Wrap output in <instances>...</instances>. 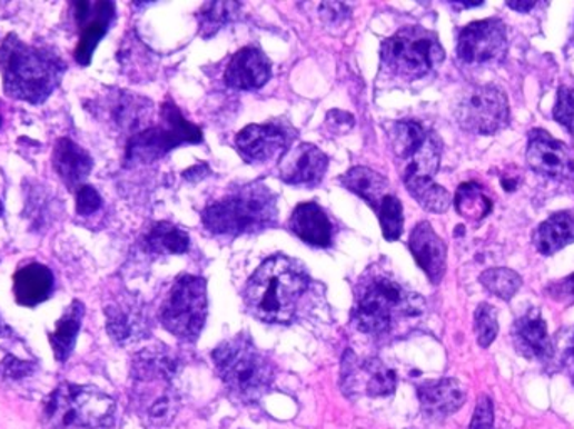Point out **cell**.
<instances>
[{"label": "cell", "instance_id": "17", "mask_svg": "<svg viewBox=\"0 0 574 429\" xmlns=\"http://www.w3.org/2000/svg\"><path fill=\"white\" fill-rule=\"evenodd\" d=\"M75 18L81 29L78 48L75 51L76 61L88 66L96 46L107 34L115 19V4L111 2H76Z\"/></svg>", "mask_w": 574, "mask_h": 429}, {"label": "cell", "instance_id": "44", "mask_svg": "<svg viewBox=\"0 0 574 429\" xmlns=\"http://www.w3.org/2000/svg\"><path fill=\"white\" fill-rule=\"evenodd\" d=\"M353 124H355V118L343 111H331L326 118V127L331 128L336 133H346L352 130Z\"/></svg>", "mask_w": 574, "mask_h": 429}, {"label": "cell", "instance_id": "10", "mask_svg": "<svg viewBox=\"0 0 574 429\" xmlns=\"http://www.w3.org/2000/svg\"><path fill=\"white\" fill-rule=\"evenodd\" d=\"M509 101L506 92L493 84L472 86L455 106V120L472 134H496L509 124Z\"/></svg>", "mask_w": 574, "mask_h": 429}, {"label": "cell", "instance_id": "11", "mask_svg": "<svg viewBox=\"0 0 574 429\" xmlns=\"http://www.w3.org/2000/svg\"><path fill=\"white\" fill-rule=\"evenodd\" d=\"M390 147L395 158L404 164V178H434L441 167V140L417 121L395 123L390 130Z\"/></svg>", "mask_w": 574, "mask_h": 429}, {"label": "cell", "instance_id": "46", "mask_svg": "<svg viewBox=\"0 0 574 429\" xmlns=\"http://www.w3.org/2000/svg\"><path fill=\"white\" fill-rule=\"evenodd\" d=\"M507 8L517 12H530L531 9L536 8V2H507Z\"/></svg>", "mask_w": 574, "mask_h": 429}, {"label": "cell", "instance_id": "2", "mask_svg": "<svg viewBox=\"0 0 574 429\" xmlns=\"http://www.w3.org/2000/svg\"><path fill=\"white\" fill-rule=\"evenodd\" d=\"M308 283L305 269L296 260L270 257L247 282V309L267 325H287L295 317Z\"/></svg>", "mask_w": 574, "mask_h": 429}, {"label": "cell", "instance_id": "14", "mask_svg": "<svg viewBox=\"0 0 574 429\" xmlns=\"http://www.w3.org/2000/svg\"><path fill=\"white\" fill-rule=\"evenodd\" d=\"M527 164L531 170L553 180H574V158L567 148L547 131H530L526 151Z\"/></svg>", "mask_w": 574, "mask_h": 429}, {"label": "cell", "instance_id": "20", "mask_svg": "<svg viewBox=\"0 0 574 429\" xmlns=\"http://www.w3.org/2000/svg\"><path fill=\"white\" fill-rule=\"evenodd\" d=\"M270 62L263 51L244 48L230 59L226 71V82L230 88L254 91L260 89L270 79Z\"/></svg>", "mask_w": 574, "mask_h": 429}, {"label": "cell", "instance_id": "22", "mask_svg": "<svg viewBox=\"0 0 574 429\" xmlns=\"http://www.w3.org/2000/svg\"><path fill=\"white\" fill-rule=\"evenodd\" d=\"M465 399H467V392L457 379L427 381L418 388L422 411L434 419H444L454 415L464 406Z\"/></svg>", "mask_w": 574, "mask_h": 429}, {"label": "cell", "instance_id": "29", "mask_svg": "<svg viewBox=\"0 0 574 429\" xmlns=\"http://www.w3.org/2000/svg\"><path fill=\"white\" fill-rule=\"evenodd\" d=\"M82 317H85V306L79 300H72L71 306L59 319L56 331L51 335L52 351L59 362H65L71 356L81 329Z\"/></svg>", "mask_w": 574, "mask_h": 429}, {"label": "cell", "instance_id": "49", "mask_svg": "<svg viewBox=\"0 0 574 429\" xmlns=\"http://www.w3.org/2000/svg\"><path fill=\"white\" fill-rule=\"evenodd\" d=\"M0 213H2V204H0Z\"/></svg>", "mask_w": 574, "mask_h": 429}, {"label": "cell", "instance_id": "35", "mask_svg": "<svg viewBox=\"0 0 574 429\" xmlns=\"http://www.w3.org/2000/svg\"><path fill=\"white\" fill-rule=\"evenodd\" d=\"M481 283L489 290L494 296L503 300H511L516 296L517 290L523 286V279L519 273L514 270L499 267V269H489L481 276Z\"/></svg>", "mask_w": 574, "mask_h": 429}, {"label": "cell", "instance_id": "21", "mask_svg": "<svg viewBox=\"0 0 574 429\" xmlns=\"http://www.w3.org/2000/svg\"><path fill=\"white\" fill-rule=\"evenodd\" d=\"M514 346L517 352L533 361H547L553 356V342L540 310L531 309L514 325Z\"/></svg>", "mask_w": 574, "mask_h": 429}, {"label": "cell", "instance_id": "18", "mask_svg": "<svg viewBox=\"0 0 574 429\" xmlns=\"http://www.w3.org/2000/svg\"><path fill=\"white\" fill-rule=\"evenodd\" d=\"M329 160L318 147L301 143L289 148L279 160V177L287 184H316L328 170Z\"/></svg>", "mask_w": 574, "mask_h": 429}, {"label": "cell", "instance_id": "36", "mask_svg": "<svg viewBox=\"0 0 574 429\" xmlns=\"http://www.w3.org/2000/svg\"><path fill=\"white\" fill-rule=\"evenodd\" d=\"M379 223H382L383 237L388 242L400 239L404 232V208L402 201L395 194H388L378 207Z\"/></svg>", "mask_w": 574, "mask_h": 429}, {"label": "cell", "instance_id": "5", "mask_svg": "<svg viewBox=\"0 0 574 429\" xmlns=\"http://www.w3.org/2000/svg\"><path fill=\"white\" fill-rule=\"evenodd\" d=\"M219 378L239 401H259L274 381V366L246 336L227 339L212 355Z\"/></svg>", "mask_w": 574, "mask_h": 429}, {"label": "cell", "instance_id": "28", "mask_svg": "<svg viewBox=\"0 0 574 429\" xmlns=\"http://www.w3.org/2000/svg\"><path fill=\"white\" fill-rule=\"evenodd\" d=\"M339 181H342L346 190L362 197L363 200H365L369 207L375 208V210H378L385 197L390 194V191H388L390 190V183H388L387 178L376 173L372 168H352L348 173L339 178Z\"/></svg>", "mask_w": 574, "mask_h": 429}, {"label": "cell", "instance_id": "12", "mask_svg": "<svg viewBox=\"0 0 574 429\" xmlns=\"http://www.w3.org/2000/svg\"><path fill=\"white\" fill-rule=\"evenodd\" d=\"M131 402L138 418L147 428H167L180 408L175 376L135 375Z\"/></svg>", "mask_w": 574, "mask_h": 429}, {"label": "cell", "instance_id": "3", "mask_svg": "<svg viewBox=\"0 0 574 429\" xmlns=\"http://www.w3.org/2000/svg\"><path fill=\"white\" fill-rule=\"evenodd\" d=\"M66 68L55 52L26 44L16 36H9L0 46V69L11 98L41 104L58 88Z\"/></svg>", "mask_w": 574, "mask_h": 429}, {"label": "cell", "instance_id": "43", "mask_svg": "<svg viewBox=\"0 0 574 429\" xmlns=\"http://www.w3.org/2000/svg\"><path fill=\"white\" fill-rule=\"evenodd\" d=\"M34 366L31 362L19 361L16 358H8L0 365V375L8 379H22L34 371Z\"/></svg>", "mask_w": 574, "mask_h": 429}, {"label": "cell", "instance_id": "24", "mask_svg": "<svg viewBox=\"0 0 574 429\" xmlns=\"http://www.w3.org/2000/svg\"><path fill=\"white\" fill-rule=\"evenodd\" d=\"M151 104L148 99L131 92L120 91L107 101L108 117L121 131H145V124L151 118Z\"/></svg>", "mask_w": 574, "mask_h": 429}, {"label": "cell", "instance_id": "30", "mask_svg": "<svg viewBox=\"0 0 574 429\" xmlns=\"http://www.w3.org/2000/svg\"><path fill=\"white\" fill-rule=\"evenodd\" d=\"M353 371L363 376V389L369 396H390L397 388V375L394 369L383 365L379 359H368L362 365L349 366Z\"/></svg>", "mask_w": 574, "mask_h": 429}, {"label": "cell", "instance_id": "9", "mask_svg": "<svg viewBox=\"0 0 574 429\" xmlns=\"http://www.w3.org/2000/svg\"><path fill=\"white\" fill-rule=\"evenodd\" d=\"M161 123L131 137L127 160L131 163H151L184 143H200L202 131L188 123L171 101L161 106Z\"/></svg>", "mask_w": 574, "mask_h": 429}, {"label": "cell", "instance_id": "4", "mask_svg": "<svg viewBox=\"0 0 574 429\" xmlns=\"http://www.w3.org/2000/svg\"><path fill=\"white\" fill-rule=\"evenodd\" d=\"M202 222L216 236L237 237L277 223V201L263 183L244 184L204 210Z\"/></svg>", "mask_w": 574, "mask_h": 429}, {"label": "cell", "instance_id": "6", "mask_svg": "<svg viewBox=\"0 0 574 429\" xmlns=\"http://www.w3.org/2000/svg\"><path fill=\"white\" fill-rule=\"evenodd\" d=\"M113 398L91 386L61 385L49 395L42 409V422L49 429H101L115 422Z\"/></svg>", "mask_w": 574, "mask_h": 429}, {"label": "cell", "instance_id": "23", "mask_svg": "<svg viewBox=\"0 0 574 429\" xmlns=\"http://www.w3.org/2000/svg\"><path fill=\"white\" fill-rule=\"evenodd\" d=\"M291 230L313 247H329L333 240V223L318 203H301L293 211Z\"/></svg>", "mask_w": 574, "mask_h": 429}, {"label": "cell", "instance_id": "32", "mask_svg": "<svg viewBox=\"0 0 574 429\" xmlns=\"http://www.w3.org/2000/svg\"><path fill=\"white\" fill-rule=\"evenodd\" d=\"M455 208L465 219L478 222V220L486 219L487 214L493 211V200L484 191V187L468 181L458 187L457 193H455Z\"/></svg>", "mask_w": 574, "mask_h": 429}, {"label": "cell", "instance_id": "19", "mask_svg": "<svg viewBox=\"0 0 574 429\" xmlns=\"http://www.w3.org/2000/svg\"><path fill=\"white\" fill-rule=\"evenodd\" d=\"M412 256L417 260L418 267L427 273L434 283L441 282L447 269V247L444 240L435 233L430 223L420 222L415 227L410 236Z\"/></svg>", "mask_w": 574, "mask_h": 429}, {"label": "cell", "instance_id": "16", "mask_svg": "<svg viewBox=\"0 0 574 429\" xmlns=\"http://www.w3.org/2000/svg\"><path fill=\"white\" fill-rule=\"evenodd\" d=\"M289 141L286 130L277 124H250L237 134L236 147L249 163H267L280 160L289 150Z\"/></svg>", "mask_w": 574, "mask_h": 429}, {"label": "cell", "instance_id": "27", "mask_svg": "<svg viewBox=\"0 0 574 429\" xmlns=\"http://www.w3.org/2000/svg\"><path fill=\"white\" fill-rule=\"evenodd\" d=\"M537 252L550 257L574 242V211H557L534 232Z\"/></svg>", "mask_w": 574, "mask_h": 429}, {"label": "cell", "instance_id": "40", "mask_svg": "<svg viewBox=\"0 0 574 429\" xmlns=\"http://www.w3.org/2000/svg\"><path fill=\"white\" fill-rule=\"evenodd\" d=\"M494 405L489 396H481L472 416L471 428L468 429H493Z\"/></svg>", "mask_w": 574, "mask_h": 429}, {"label": "cell", "instance_id": "38", "mask_svg": "<svg viewBox=\"0 0 574 429\" xmlns=\"http://www.w3.org/2000/svg\"><path fill=\"white\" fill-rule=\"evenodd\" d=\"M554 120L570 131L574 138V89L561 88L557 91L556 104L553 111Z\"/></svg>", "mask_w": 574, "mask_h": 429}, {"label": "cell", "instance_id": "48", "mask_svg": "<svg viewBox=\"0 0 574 429\" xmlns=\"http://www.w3.org/2000/svg\"><path fill=\"white\" fill-rule=\"evenodd\" d=\"M0 335H2V322H0Z\"/></svg>", "mask_w": 574, "mask_h": 429}, {"label": "cell", "instance_id": "8", "mask_svg": "<svg viewBox=\"0 0 574 429\" xmlns=\"http://www.w3.org/2000/svg\"><path fill=\"white\" fill-rule=\"evenodd\" d=\"M207 307L206 280L202 277L181 276L161 307L164 328L180 341H197L206 326Z\"/></svg>", "mask_w": 574, "mask_h": 429}, {"label": "cell", "instance_id": "25", "mask_svg": "<svg viewBox=\"0 0 574 429\" xmlns=\"http://www.w3.org/2000/svg\"><path fill=\"white\" fill-rule=\"evenodd\" d=\"M52 167L68 188H79L92 170L88 151L68 138H61L52 151Z\"/></svg>", "mask_w": 574, "mask_h": 429}, {"label": "cell", "instance_id": "47", "mask_svg": "<svg viewBox=\"0 0 574 429\" xmlns=\"http://www.w3.org/2000/svg\"><path fill=\"white\" fill-rule=\"evenodd\" d=\"M567 362H570L571 368H573V376H574V335L573 338H571L570 345H567Z\"/></svg>", "mask_w": 574, "mask_h": 429}, {"label": "cell", "instance_id": "37", "mask_svg": "<svg viewBox=\"0 0 574 429\" xmlns=\"http://www.w3.org/2000/svg\"><path fill=\"white\" fill-rule=\"evenodd\" d=\"M474 329L478 346L489 348L494 339L497 338V332H499L496 309L491 303H481L475 310Z\"/></svg>", "mask_w": 574, "mask_h": 429}, {"label": "cell", "instance_id": "13", "mask_svg": "<svg viewBox=\"0 0 574 429\" xmlns=\"http://www.w3.org/2000/svg\"><path fill=\"white\" fill-rule=\"evenodd\" d=\"M509 52L507 29L501 19H484L465 26L458 34L457 56L465 64H501Z\"/></svg>", "mask_w": 574, "mask_h": 429}, {"label": "cell", "instance_id": "41", "mask_svg": "<svg viewBox=\"0 0 574 429\" xmlns=\"http://www.w3.org/2000/svg\"><path fill=\"white\" fill-rule=\"evenodd\" d=\"M352 11L348 6L336 4V2H326V4L319 6V16H321L323 22L326 26H339L349 18Z\"/></svg>", "mask_w": 574, "mask_h": 429}, {"label": "cell", "instance_id": "26", "mask_svg": "<svg viewBox=\"0 0 574 429\" xmlns=\"http://www.w3.org/2000/svg\"><path fill=\"white\" fill-rule=\"evenodd\" d=\"M55 289L51 270L41 263H31L14 276V296L21 306L34 307L44 302Z\"/></svg>", "mask_w": 574, "mask_h": 429}, {"label": "cell", "instance_id": "34", "mask_svg": "<svg viewBox=\"0 0 574 429\" xmlns=\"http://www.w3.org/2000/svg\"><path fill=\"white\" fill-rule=\"evenodd\" d=\"M239 11L240 4L237 2H207L199 12L200 36L204 39L214 38L224 26L236 21Z\"/></svg>", "mask_w": 574, "mask_h": 429}, {"label": "cell", "instance_id": "31", "mask_svg": "<svg viewBox=\"0 0 574 429\" xmlns=\"http://www.w3.org/2000/svg\"><path fill=\"white\" fill-rule=\"evenodd\" d=\"M145 243L150 252L160 253V256H180L187 252L190 239L180 227L160 222L147 233Z\"/></svg>", "mask_w": 574, "mask_h": 429}, {"label": "cell", "instance_id": "7", "mask_svg": "<svg viewBox=\"0 0 574 429\" xmlns=\"http://www.w3.org/2000/svg\"><path fill=\"white\" fill-rule=\"evenodd\" d=\"M445 59V51L437 34L412 26L383 41L379 61L383 71L392 78L417 81L434 71Z\"/></svg>", "mask_w": 574, "mask_h": 429}, {"label": "cell", "instance_id": "45", "mask_svg": "<svg viewBox=\"0 0 574 429\" xmlns=\"http://www.w3.org/2000/svg\"><path fill=\"white\" fill-rule=\"evenodd\" d=\"M207 171H209V168H207L206 164H197V167L187 170V173H196L194 177L187 178V180H202V178L206 177Z\"/></svg>", "mask_w": 574, "mask_h": 429}, {"label": "cell", "instance_id": "42", "mask_svg": "<svg viewBox=\"0 0 574 429\" xmlns=\"http://www.w3.org/2000/svg\"><path fill=\"white\" fill-rule=\"evenodd\" d=\"M547 293L551 299L557 300V302L574 303V273H571L566 279L557 280V282L551 283L547 287Z\"/></svg>", "mask_w": 574, "mask_h": 429}, {"label": "cell", "instance_id": "1", "mask_svg": "<svg viewBox=\"0 0 574 429\" xmlns=\"http://www.w3.org/2000/svg\"><path fill=\"white\" fill-rule=\"evenodd\" d=\"M425 300L387 272L368 273L356 292L353 322L359 331L375 338L394 335L405 322L424 313Z\"/></svg>", "mask_w": 574, "mask_h": 429}, {"label": "cell", "instance_id": "39", "mask_svg": "<svg viewBox=\"0 0 574 429\" xmlns=\"http://www.w3.org/2000/svg\"><path fill=\"white\" fill-rule=\"evenodd\" d=\"M103 200H101L100 193L88 184H81L78 188V197H76V211L81 217H89V214L96 213L100 210Z\"/></svg>", "mask_w": 574, "mask_h": 429}, {"label": "cell", "instance_id": "33", "mask_svg": "<svg viewBox=\"0 0 574 429\" xmlns=\"http://www.w3.org/2000/svg\"><path fill=\"white\" fill-rule=\"evenodd\" d=\"M405 187L410 191L412 197L434 213H444L452 203L451 193L441 184L435 183L434 178H404Z\"/></svg>", "mask_w": 574, "mask_h": 429}, {"label": "cell", "instance_id": "50", "mask_svg": "<svg viewBox=\"0 0 574 429\" xmlns=\"http://www.w3.org/2000/svg\"><path fill=\"white\" fill-rule=\"evenodd\" d=\"M0 121H2V117H0Z\"/></svg>", "mask_w": 574, "mask_h": 429}, {"label": "cell", "instance_id": "15", "mask_svg": "<svg viewBox=\"0 0 574 429\" xmlns=\"http://www.w3.org/2000/svg\"><path fill=\"white\" fill-rule=\"evenodd\" d=\"M108 335L120 346H130L147 338L150 332L147 310L133 296H123L105 309Z\"/></svg>", "mask_w": 574, "mask_h": 429}]
</instances>
